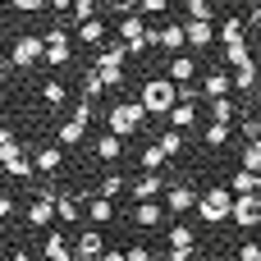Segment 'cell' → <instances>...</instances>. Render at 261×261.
<instances>
[{
  "instance_id": "cell-30",
  "label": "cell",
  "mask_w": 261,
  "mask_h": 261,
  "mask_svg": "<svg viewBox=\"0 0 261 261\" xmlns=\"http://www.w3.org/2000/svg\"><path fill=\"white\" fill-rule=\"evenodd\" d=\"M78 41H87V46H101V41H106V23H101V18H87V23H78Z\"/></svg>"
},
{
  "instance_id": "cell-2",
  "label": "cell",
  "mask_w": 261,
  "mask_h": 261,
  "mask_svg": "<svg viewBox=\"0 0 261 261\" xmlns=\"http://www.w3.org/2000/svg\"><path fill=\"white\" fill-rule=\"evenodd\" d=\"M138 101H142L147 115H170V110L179 106V83H174V78H147Z\"/></svg>"
},
{
  "instance_id": "cell-16",
  "label": "cell",
  "mask_w": 261,
  "mask_h": 261,
  "mask_svg": "<svg viewBox=\"0 0 261 261\" xmlns=\"http://www.w3.org/2000/svg\"><path fill=\"white\" fill-rule=\"evenodd\" d=\"M165 78H174L179 87H193V78H197V60L193 55H170V73Z\"/></svg>"
},
{
  "instance_id": "cell-18",
  "label": "cell",
  "mask_w": 261,
  "mask_h": 261,
  "mask_svg": "<svg viewBox=\"0 0 261 261\" xmlns=\"http://www.w3.org/2000/svg\"><path fill=\"white\" fill-rule=\"evenodd\" d=\"M96 161H106V165H115V161H124V138L106 128V133L96 138Z\"/></svg>"
},
{
  "instance_id": "cell-21",
  "label": "cell",
  "mask_w": 261,
  "mask_h": 261,
  "mask_svg": "<svg viewBox=\"0 0 261 261\" xmlns=\"http://www.w3.org/2000/svg\"><path fill=\"white\" fill-rule=\"evenodd\" d=\"M184 32H188V46H211V41H216L211 18H188V23H184Z\"/></svg>"
},
{
  "instance_id": "cell-33",
  "label": "cell",
  "mask_w": 261,
  "mask_h": 261,
  "mask_svg": "<svg viewBox=\"0 0 261 261\" xmlns=\"http://www.w3.org/2000/svg\"><path fill=\"white\" fill-rule=\"evenodd\" d=\"M234 115H239V106H234L229 96H211V119H220V124H234Z\"/></svg>"
},
{
  "instance_id": "cell-1",
  "label": "cell",
  "mask_w": 261,
  "mask_h": 261,
  "mask_svg": "<svg viewBox=\"0 0 261 261\" xmlns=\"http://www.w3.org/2000/svg\"><path fill=\"white\" fill-rule=\"evenodd\" d=\"M119 41L128 46V55H142V50L161 46V28H147V14L133 9V14L119 18Z\"/></svg>"
},
{
  "instance_id": "cell-20",
  "label": "cell",
  "mask_w": 261,
  "mask_h": 261,
  "mask_svg": "<svg viewBox=\"0 0 261 261\" xmlns=\"http://www.w3.org/2000/svg\"><path fill=\"white\" fill-rule=\"evenodd\" d=\"M83 133H87V119L69 115V119L55 128V142H60V147H78V142H83Z\"/></svg>"
},
{
  "instance_id": "cell-50",
  "label": "cell",
  "mask_w": 261,
  "mask_h": 261,
  "mask_svg": "<svg viewBox=\"0 0 261 261\" xmlns=\"http://www.w3.org/2000/svg\"><path fill=\"white\" fill-rule=\"evenodd\" d=\"M50 9H55V14H64V9H73V0H50Z\"/></svg>"
},
{
  "instance_id": "cell-7",
  "label": "cell",
  "mask_w": 261,
  "mask_h": 261,
  "mask_svg": "<svg viewBox=\"0 0 261 261\" xmlns=\"http://www.w3.org/2000/svg\"><path fill=\"white\" fill-rule=\"evenodd\" d=\"M23 220H28V229H50V225L60 220V216H55V193H37V197L28 202Z\"/></svg>"
},
{
  "instance_id": "cell-15",
  "label": "cell",
  "mask_w": 261,
  "mask_h": 261,
  "mask_svg": "<svg viewBox=\"0 0 261 261\" xmlns=\"http://www.w3.org/2000/svg\"><path fill=\"white\" fill-rule=\"evenodd\" d=\"M55 216L64 225H78V220H87V202L73 197V193H55Z\"/></svg>"
},
{
  "instance_id": "cell-5",
  "label": "cell",
  "mask_w": 261,
  "mask_h": 261,
  "mask_svg": "<svg viewBox=\"0 0 261 261\" xmlns=\"http://www.w3.org/2000/svg\"><path fill=\"white\" fill-rule=\"evenodd\" d=\"M46 60V37H37V32H23L14 46H9V64L14 69H32V64H41Z\"/></svg>"
},
{
  "instance_id": "cell-3",
  "label": "cell",
  "mask_w": 261,
  "mask_h": 261,
  "mask_svg": "<svg viewBox=\"0 0 261 261\" xmlns=\"http://www.w3.org/2000/svg\"><path fill=\"white\" fill-rule=\"evenodd\" d=\"M197 216H202V225H225L229 216H234V188L225 184H216V188H206L202 197H197Z\"/></svg>"
},
{
  "instance_id": "cell-39",
  "label": "cell",
  "mask_w": 261,
  "mask_h": 261,
  "mask_svg": "<svg viewBox=\"0 0 261 261\" xmlns=\"http://www.w3.org/2000/svg\"><path fill=\"white\" fill-rule=\"evenodd\" d=\"M239 165H243V170H257V174H261V147H252V142H248V147H243V156H239Z\"/></svg>"
},
{
  "instance_id": "cell-31",
  "label": "cell",
  "mask_w": 261,
  "mask_h": 261,
  "mask_svg": "<svg viewBox=\"0 0 261 261\" xmlns=\"http://www.w3.org/2000/svg\"><path fill=\"white\" fill-rule=\"evenodd\" d=\"M248 60H252V46H248V37L225 46V64H229V69H239V64H248Z\"/></svg>"
},
{
  "instance_id": "cell-10",
  "label": "cell",
  "mask_w": 261,
  "mask_h": 261,
  "mask_svg": "<svg viewBox=\"0 0 261 261\" xmlns=\"http://www.w3.org/2000/svg\"><path fill=\"white\" fill-rule=\"evenodd\" d=\"M165 202H156V197H147V202H133V225L138 229H161L165 225Z\"/></svg>"
},
{
  "instance_id": "cell-53",
  "label": "cell",
  "mask_w": 261,
  "mask_h": 261,
  "mask_svg": "<svg viewBox=\"0 0 261 261\" xmlns=\"http://www.w3.org/2000/svg\"><path fill=\"white\" fill-rule=\"evenodd\" d=\"M257 115H261V96H257Z\"/></svg>"
},
{
  "instance_id": "cell-23",
  "label": "cell",
  "mask_w": 261,
  "mask_h": 261,
  "mask_svg": "<svg viewBox=\"0 0 261 261\" xmlns=\"http://www.w3.org/2000/svg\"><path fill=\"white\" fill-rule=\"evenodd\" d=\"M184 46H188V32H184V23H165V28H161V50H174V55H179Z\"/></svg>"
},
{
  "instance_id": "cell-14",
  "label": "cell",
  "mask_w": 261,
  "mask_h": 261,
  "mask_svg": "<svg viewBox=\"0 0 261 261\" xmlns=\"http://www.w3.org/2000/svg\"><path fill=\"white\" fill-rule=\"evenodd\" d=\"M32 165H37V174H46V179L60 174V170H64V147H60V142L37 147V151H32Z\"/></svg>"
},
{
  "instance_id": "cell-54",
  "label": "cell",
  "mask_w": 261,
  "mask_h": 261,
  "mask_svg": "<svg viewBox=\"0 0 261 261\" xmlns=\"http://www.w3.org/2000/svg\"><path fill=\"white\" fill-rule=\"evenodd\" d=\"M0 261H9V257H0Z\"/></svg>"
},
{
  "instance_id": "cell-29",
  "label": "cell",
  "mask_w": 261,
  "mask_h": 261,
  "mask_svg": "<svg viewBox=\"0 0 261 261\" xmlns=\"http://www.w3.org/2000/svg\"><path fill=\"white\" fill-rule=\"evenodd\" d=\"M165 243L170 248H197V229H188V225H170V234H165Z\"/></svg>"
},
{
  "instance_id": "cell-9",
  "label": "cell",
  "mask_w": 261,
  "mask_h": 261,
  "mask_svg": "<svg viewBox=\"0 0 261 261\" xmlns=\"http://www.w3.org/2000/svg\"><path fill=\"white\" fill-rule=\"evenodd\" d=\"M243 234H252L261 220V193H243V197H234V216H229Z\"/></svg>"
},
{
  "instance_id": "cell-46",
  "label": "cell",
  "mask_w": 261,
  "mask_h": 261,
  "mask_svg": "<svg viewBox=\"0 0 261 261\" xmlns=\"http://www.w3.org/2000/svg\"><path fill=\"white\" fill-rule=\"evenodd\" d=\"M128 261H156V252L142 248V243H133V248H128Z\"/></svg>"
},
{
  "instance_id": "cell-34",
  "label": "cell",
  "mask_w": 261,
  "mask_h": 261,
  "mask_svg": "<svg viewBox=\"0 0 261 261\" xmlns=\"http://www.w3.org/2000/svg\"><path fill=\"white\" fill-rule=\"evenodd\" d=\"M156 142H161V147H165V156L174 161V156L184 151V128H174V124H170V128H165V133H161Z\"/></svg>"
},
{
  "instance_id": "cell-38",
  "label": "cell",
  "mask_w": 261,
  "mask_h": 261,
  "mask_svg": "<svg viewBox=\"0 0 261 261\" xmlns=\"http://www.w3.org/2000/svg\"><path fill=\"white\" fill-rule=\"evenodd\" d=\"M73 23H87V18H96V0H73V14H69Z\"/></svg>"
},
{
  "instance_id": "cell-43",
  "label": "cell",
  "mask_w": 261,
  "mask_h": 261,
  "mask_svg": "<svg viewBox=\"0 0 261 261\" xmlns=\"http://www.w3.org/2000/svg\"><path fill=\"white\" fill-rule=\"evenodd\" d=\"M14 216H18V202H14L9 193H0V225H5V220H14Z\"/></svg>"
},
{
  "instance_id": "cell-12",
  "label": "cell",
  "mask_w": 261,
  "mask_h": 261,
  "mask_svg": "<svg viewBox=\"0 0 261 261\" xmlns=\"http://www.w3.org/2000/svg\"><path fill=\"white\" fill-rule=\"evenodd\" d=\"M165 188H170V184L161 179V170H142V174H138V179L128 184V193H133V202H147V197H161Z\"/></svg>"
},
{
  "instance_id": "cell-27",
  "label": "cell",
  "mask_w": 261,
  "mask_h": 261,
  "mask_svg": "<svg viewBox=\"0 0 261 261\" xmlns=\"http://www.w3.org/2000/svg\"><path fill=\"white\" fill-rule=\"evenodd\" d=\"M257 78H261L257 60H248V64H239V69H234V92H252V87H257Z\"/></svg>"
},
{
  "instance_id": "cell-52",
  "label": "cell",
  "mask_w": 261,
  "mask_h": 261,
  "mask_svg": "<svg viewBox=\"0 0 261 261\" xmlns=\"http://www.w3.org/2000/svg\"><path fill=\"white\" fill-rule=\"evenodd\" d=\"M5 64H9V50H5V46H0V69H5Z\"/></svg>"
},
{
  "instance_id": "cell-6",
  "label": "cell",
  "mask_w": 261,
  "mask_h": 261,
  "mask_svg": "<svg viewBox=\"0 0 261 261\" xmlns=\"http://www.w3.org/2000/svg\"><path fill=\"white\" fill-rule=\"evenodd\" d=\"M124 60H128V46L124 41H115V46H106L96 55V73L106 78V87H124Z\"/></svg>"
},
{
  "instance_id": "cell-47",
  "label": "cell",
  "mask_w": 261,
  "mask_h": 261,
  "mask_svg": "<svg viewBox=\"0 0 261 261\" xmlns=\"http://www.w3.org/2000/svg\"><path fill=\"white\" fill-rule=\"evenodd\" d=\"M101 261H128V248H106Z\"/></svg>"
},
{
  "instance_id": "cell-26",
  "label": "cell",
  "mask_w": 261,
  "mask_h": 261,
  "mask_svg": "<svg viewBox=\"0 0 261 261\" xmlns=\"http://www.w3.org/2000/svg\"><path fill=\"white\" fill-rule=\"evenodd\" d=\"M41 101H46L50 110H60V106L69 101V87H64L60 78H46V83H41Z\"/></svg>"
},
{
  "instance_id": "cell-25",
  "label": "cell",
  "mask_w": 261,
  "mask_h": 261,
  "mask_svg": "<svg viewBox=\"0 0 261 261\" xmlns=\"http://www.w3.org/2000/svg\"><path fill=\"white\" fill-rule=\"evenodd\" d=\"M46 261H73V248H69V239L64 234H46Z\"/></svg>"
},
{
  "instance_id": "cell-48",
  "label": "cell",
  "mask_w": 261,
  "mask_h": 261,
  "mask_svg": "<svg viewBox=\"0 0 261 261\" xmlns=\"http://www.w3.org/2000/svg\"><path fill=\"white\" fill-rule=\"evenodd\" d=\"M165 261H193V248H170V257Z\"/></svg>"
},
{
  "instance_id": "cell-37",
  "label": "cell",
  "mask_w": 261,
  "mask_h": 261,
  "mask_svg": "<svg viewBox=\"0 0 261 261\" xmlns=\"http://www.w3.org/2000/svg\"><path fill=\"white\" fill-rule=\"evenodd\" d=\"M124 188H128V184H124V174H106V179H101V188H96V193H101V197H119V193H124Z\"/></svg>"
},
{
  "instance_id": "cell-17",
  "label": "cell",
  "mask_w": 261,
  "mask_h": 261,
  "mask_svg": "<svg viewBox=\"0 0 261 261\" xmlns=\"http://www.w3.org/2000/svg\"><path fill=\"white\" fill-rule=\"evenodd\" d=\"M202 92H206V101H211V96H234V73L211 69V73L202 78Z\"/></svg>"
},
{
  "instance_id": "cell-24",
  "label": "cell",
  "mask_w": 261,
  "mask_h": 261,
  "mask_svg": "<svg viewBox=\"0 0 261 261\" xmlns=\"http://www.w3.org/2000/svg\"><path fill=\"white\" fill-rule=\"evenodd\" d=\"M165 119H170L174 128H184V133H188V128L197 124V101H179V106H174V110H170Z\"/></svg>"
},
{
  "instance_id": "cell-40",
  "label": "cell",
  "mask_w": 261,
  "mask_h": 261,
  "mask_svg": "<svg viewBox=\"0 0 261 261\" xmlns=\"http://www.w3.org/2000/svg\"><path fill=\"white\" fill-rule=\"evenodd\" d=\"M239 128H243V138H248V142H252V147H261V115H257V119H252V115H248V119H243V124H239Z\"/></svg>"
},
{
  "instance_id": "cell-55",
  "label": "cell",
  "mask_w": 261,
  "mask_h": 261,
  "mask_svg": "<svg viewBox=\"0 0 261 261\" xmlns=\"http://www.w3.org/2000/svg\"><path fill=\"white\" fill-rule=\"evenodd\" d=\"M257 229H261V220H257Z\"/></svg>"
},
{
  "instance_id": "cell-32",
  "label": "cell",
  "mask_w": 261,
  "mask_h": 261,
  "mask_svg": "<svg viewBox=\"0 0 261 261\" xmlns=\"http://www.w3.org/2000/svg\"><path fill=\"white\" fill-rule=\"evenodd\" d=\"M138 161H142V170H165V165H170V156H165V147H161V142L142 147V156H138Z\"/></svg>"
},
{
  "instance_id": "cell-51",
  "label": "cell",
  "mask_w": 261,
  "mask_h": 261,
  "mask_svg": "<svg viewBox=\"0 0 261 261\" xmlns=\"http://www.w3.org/2000/svg\"><path fill=\"white\" fill-rule=\"evenodd\" d=\"M9 261H32V257H28V248H14V252H9Z\"/></svg>"
},
{
  "instance_id": "cell-19",
  "label": "cell",
  "mask_w": 261,
  "mask_h": 261,
  "mask_svg": "<svg viewBox=\"0 0 261 261\" xmlns=\"http://www.w3.org/2000/svg\"><path fill=\"white\" fill-rule=\"evenodd\" d=\"M110 220H115V197H101V193L87 197V225L101 229V225H110Z\"/></svg>"
},
{
  "instance_id": "cell-4",
  "label": "cell",
  "mask_w": 261,
  "mask_h": 261,
  "mask_svg": "<svg viewBox=\"0 0 261 261\" xmlns=\"http://www.w3.org/2000/svg\"><path fill=\"white\" fill-rule=\"evenodd\" d=\"M142 124H147L142 101H115V106L106 110V128H110V133H119V138H133Z\"/></svg>"
},
{
  "instance_id": "cell-35",
  "label": "cell",
  "mask_w": 261,
  "mask_h": 261,
  "mask_svg": "<svg viewBox=\"0 0 261 261\" xmlns=\"http://www.w3.org/2000/svg\"><path fill=\"white\" fill-rule=\"evenodd\" d=\"M101 92H106V78H101V73H96V64H92V69H87V78H83V96H92V101H96Z\"/></svg>"
},
{
  "instance_id": "cell-11",
  "label": "cell",
  "mask_w": 261,
  "mask_h": 261,
  "mask_svg": "<svg viewBox=\"0 0 261 261\" xmlns=\"http://www.w3.org/2000/svg\"><path fill=\"white\" fill-rule=\"evenodd\" d=\"M101 252H106V234H96V225H87L73 243V261H101Z\"/></svg>"
},
{
  "instance_id": "cell-28",
  "label": "cell",
  "mask_w": 261,
  "mask_h": 261,
  "mask_svg": "<svg viewBox=\"0 0 261 261\" xmlns=\"http://www.w3.org/2000/svg\"><path fill=\"white\" fill-rule=\"evenodd\" d=\"M202 142H206L211 151H220V147L229 142V124H220V119H211V124L202 128Z\"/></svg>"
},
{
  "instance_id": "cell-36",
  "label": "cell",
  "mask_w": 261,
  "mask_h": 261,
  "mask_svg": "<svg viewBox=\"0 0 261 261\" xmlns=\"http://www.w3.org/2000/svg\"><path fill=\"white\" fill-rule=\"evenodd\" d=\"M18 151H23V147H18V138H14L9 128H0V165H5V161H14Z\"/></svg>"
},
{
  "instance_id": "cell-8",
  "label": "cell",
  "mask_w": 261,
  "mask_h": 261,
  "mask_svg": "<svg viewBox=\"0 0 261 261\" xmlns=\"http://www.w3.org/2000/svg\"><path fill=\"white\" fill-rule=\"evenodd\" d=\"M197 197H202V193H197L193 184H170V188H165V211L179 220V216L197 211Z\"/></svg>"
},
{
  "instance_id": "cell-41",
  "label": "cell",
  "mask_w": 261,
  "mask_h": 261,
  "mask_svg": "<svg viewBox=\"0 0 261 261\" xmlns=\"http://www.w3.org/2000/svg\"><path fill=\"white\" fill-rule=\"evenodd\" d=\"M9 5H14L18 14H46V9H50V0H9Z\"/></svg>"
},
{
  "instance_id": "cell-22",
  "label": "cell",
  "mask_w": 261,
  "mask_h": 261,
  "mask_svg": "<svg viewBox=\"0 0 261 261\" xmlns=\"http://www.w3.org/2000/svg\"><path fill=\"white\" fill-rule=\"evenodd\" d=\"M243 37H248V14H229L220 23V41L229 46V41H243Z\"/></svg>"
},
{
  "instance_id": "cell-45",
  "label": "cell",
  "mask_w": 261,
  "mask_h": 261,
  "mask_svg": "<svg viewBox=\"0 0 261 261\" xmlns=\"http://www.w3.org/2000/svg\"><path fill=\"white\" fill-rule=\"evenodd\" d=\"M138 9H142V14H165L170 0H138Z\"/></svg>"
},
{
  "instance_id": "cell-13",
  "label": "cell",
  "mask_w": 261,
  "mask_h": 261,
  "mask_svg": "<svg viewBox=\"0 0 261 261\" xmlns=\"http://www.w3.org/2000/svg\"><path fill=\"white\" fill-rule=\"evenodd\" d=\"M69 55H73V50H69V32H64V28H50V32H46V64L60 69V64H69Z\"/></svg>"
},
{
  "instance_id": "cell-44",
  "label": "cell",
  "mask_w": 261,
  "mask_h": 261,
  "mask_svg": "<svg viewBox=\"0 0 261 261\" xmlns=\"http://www.w3.org/2000/svg\"><path fill=\"white\" fill-rule=\"evenodd\" d=\"M188 14H193V18H211L216 9H211V0H188Z\"/></svg>"
},
{
  "instance_id": "cell-42",
  "label": "cell",
  "mask_w": 261,
  "mask_h": 261,
  "mask_svg": "<svg viewBox=\"0 0 261 261\" xmlns=\"http://www.w3.org/2000/svg\"><path fill=\"white\" fill-rule=\"evenodd\" d=\"M239 261H261V243H257V239L239 243Z\"/></svg>"
},
{
  "instance_id": "cell-49",
  "label": "cell",
  "mask_w": 261,
  "mask_h": 261,
  "mask_svg": "<svg viewBox=\"0 0 261 261\" xmlns=\"http://www.w3.org/2000/svg\"><path fill=\"white\" fill-rule=\"evenodd\" d=\"M248 28H261V5H252V9H248Z\"/></svg>"
}]
</instances>
